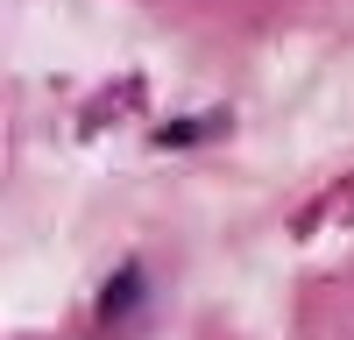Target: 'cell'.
<instances>
[{
	"label": "cell",
	"instance_id": "1",
	"mask_svg": "<svg viewBox=\"0 0 354 340\" xmlns=\"http://www.w3.org/2000/svg\"><path fill=\"white\" fill-rule=\"evenodd\" d=\"M128 305H135V270H121V283H113V291L100 298V312H106V319H121Z\"/></svg>",
	"mask_w": 354,
	"mask_h": 340
}]
</instances>
